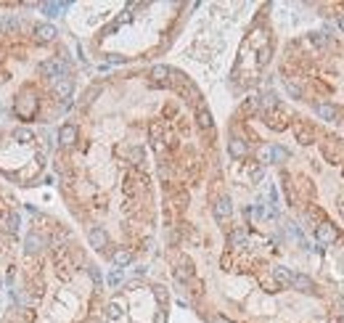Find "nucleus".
<instances>
[{"mask_svg": "<svg viewBox=\"0 0 344 323\" xmlns=\"http://www.w3.org/2000/svg\"><path fill=\"white\" fill-rule=\"evenodd\" d=\"M289 159V151L281 146H273V162H286Z\"/></svg>", "mask_w": 344, "mask_h": 323, "instance_id": "nucleus-28", "label": "nucleus"}, {"mask_svg": "<svg viewBox=\"0 0 344 323\" xmlns=\"http://www.w3.org/2000/svg\"><path fill=\"white\" fill-rule=\"evenodd\" d=\"M273 162V146H262L259 148V165H270Z\"/></svg>", "mask_w": 344, "mask_h": 323, "instance_id": "nucleus-25", "label": "nucleus"}, {"mask_svg": "<svg viewBox=\"0 0 344 323\" xmlns=\"http://www.w3.org/2000/svg\"><path fill=\"white\" fill-rule=\"evenodd\" d=\"M294 133H296V138H299V143H302V146H307V143H313V141H315V130H313V128H307L304 122H296V125H294Z\"/></svg>", "mask_w": 344, "mask_h": 323, "instance_id": "nucleus-15", "label": "nucleus"}, {"mask_svg": "<svg viewBox=\"0 0 344 323\" xmlns=\"http://www.w3.org/2000/svg\"><path fill=\"white\" fill-rule=\"evenodd\" d=\"M34 111H37V98H34V93L21 90V93L16 96V101H14V114L19 119H32Z\"/></svg>", "mask_w": 344, "mask_h": 323, "instance_id": "nucleus-1", "label": "nucleus"}, {"mask_svg": "<svg viewBox=\"0 0 344 323\" xmlns=\"http://www.w3.org/2000/svg\"><path fill=\"white\" fill-rule=\"evenodd\" d=\"M291 270L289 268H283V265H276V268H273V278H276L281 286H291Z\"/></svg>", "mask_w": 344, "mask_h": 323, "instance_id": "nucleus-18", "label": "nucleus"}, {"mask_svg": "<svg viewBox=\"0 0 344 323\" xmlns=\"http://www.w3.org/2000/svg\"><path fill=\"white\" fill-rule=\"evenodd\" d=\"M14 141L16 143H29V141H34V135L27 128H19V130H14Z\"/></svg>", "mask_w": 344, "mask_h": 323, "instance_id": "nucleus-21", "label": "nucleus"}, {"mask_svg": "<svg viewBox=\"0 0 344 323\" xmlns=\"http://www.w3.org/2000/svg\"><path fill=\"white\" fill-rule=\"evenodd\" d=\"M88 241H90V247L98 249V252H103L106 247H109V236H106V230H103L101 225L88 228Z\"/></svg>", "mask_w": 344, "mask_h": 323, "instance_id": "nucleus-5", "label": "nucleus"}, {"mask_svg": "<svg viewBox=\"0 0 344 323\" xmlns=\"http://www.w3.org/2000/svg\"><path fill=\"white\" fill-rule=\"evenodd\" d=\"M32 32H34V40H37V43H53L58 37V29L53 24H45V21H43V24H34Z\"/></svg>", "mask_w": 344, "mask_h": 323, "instance_id": "nucleus-7", "label": "nucleus"}, {"mask_svg": "<svg viewBox=\"0 0 344 323\" xmlns=\"http://www.w3.org/2000/svg\"><path fill=\"white\" fill-rule=\"evenodd\" d=\"M191 275H194L191 260H180V262H177V268H175V278H177V281H188Z\"/></svg>", "mask_w": 344, "mask_h": 323, "instance_id": "nucleus-17", "label": "nucleus"}, {"mask_svg": "<svg viewBox=\"0 0 344 323\" xmlns=\"http://www.w3.org/2000/svg\"><path fill=\"white\" fill-rule=\"evenodd\" d=\"M267 61H270V45H267V48H262V51H259V64L265 66Z\"/></svg>", "mask_w": 344, "mask_h": 323, "instance_id": "nucleus-33", "label": "nucleus"}, {"mask_svg": "<svg viewBox=\"0 0 344 323\" xmlns=\"http://www.w3.org/2000/svg\"><path fill=\"white\" fill-rule=\"evenodd\" d=\"M111 260L117 265V270H122V268H127V265L133 262V252H130V249H117L111 255Z\"/></svg>", "mask_w": 344, "mask_h": 323, "instance_id": "nucleus-16", "label": "nucleus"}, {"mask_svg": "<svg viewBox=\"0 0 344 323\" xmlns=\"http://www.w3.org/2000/svg\"><path fill=\"white\" fill-rule=\"evenodd\" d=\"M246 244V233L244 230H233L231 233V247H244Z\"/></svg>", "mask_w": 344, "mask_h": 323, "instance_id": "nucleus-24", "label": "nucleus"}, {"mask_svg": "<svg viewBox=\"0 0 344 323\" xmlns=\"http://www.w3.org/2000/svg\"><path fill=\"white\" fill-rule=\"evenodd\" d=\"M339 212L344 215V196H341V199H339Z\"/></svg>", "mask_w": 344, "mask_h": 323, "instance_id": "nucleus-36", "label": "nucleus"}, {"mask_svg": "<svg viewBox=\"0 0 344 323\" xmlns=\"http://www.w3.org/2000/svg\"><path fill=\"white\" fill-rule=\"evenodd\" d=\"M339 307H341V318H344V299H339Z\"/></svg>", "mask_w": 344, "mask_h": 323, "instance_id": "nucleus-37", "label": "nucleus"}, {"mask_svg": "<svg viewBox=\"0 0 344 323\" xmlns=\"http://www.w3.org/2000/svg\"><path fill=\"white\" fill-rule=\"evenodd\" d=\"M291 289L302 292V294H315V292H318V286H315V281L310 278V275H304V273H294V275H291Z\"/></svg>", "mask_w": 344, "mask_h": 323, "instance_id": "nucleus-3", "label": "nucleus"}, {"mask_svg": "<svg viewBox=\"0 0 344 323\" xmlns=\"http://www.w3.org/2000/svg\"><path fill=\"white\" fill-rule=\"evenodd\" d=\"M98 93H101V88H98V85H96V88H90L88 93H85V101H82V106H88V103H90L93 98H96Z\"/></svg>", "mask_w": 344, "mask_h": 323, "instance_id": "nucleus-32", "label": "nucleus"}, {"mask_svg": "<svg viewBox=\"0 0 344 323\" xmlns=\"http://www.w3.org/2000/svg\"><path fill=\"white\" fill-rule=\"evenodd\" d=\"M154 297H157L159 299V302H167V289H164V286H154Z\"/></svg>", "mask_w": 344, "mask_h": 323, "instance_id": "nucleus-29", "label": "nucleus"}, {"mask_svg": "<svg viewBox=\"0 0 344 323\" xmlns=\"http://www.w3.org/2000/svg\"><path fill=\"white\" fill-rule=\"evenodd\" d=\"M233 215V204H231V196H220V199L215 201V217L222 223L228 220V217Z\"/></svg>", "mask_w": 344, "mask_h": 323, "instance_id": "nucleus-10", "label": "nucleus"}, {"mask_svg": "<svg viewBox=\"0 0 344 323\" xmlns=\"http://www.w3.org/2000/svg\"><path fill=\"white\" fill-rule=\"evenodd\" d=\"M315 238L320 241V244H331V241L339 238V230H336V225H331L328 220H323L320 225H315Z\"/></svg>", "mask_w": 344, "mask_h": 323, "instance_id": "nucleus-4", "label": "nucleus"}, {"mask_svg": "<svg viewBox=\"0 0 344 323\" xmlns=\"http://www.w3.org/2000/svg\"><path fill=\"white\" fill-rule=\"evenodd\" d=\"M120 281H122V270H114V273L109 275V284H111V286H117Z\"/></svg>", "mask_w": 344, "mask_h": 323, "instance_id": "nucleus-34", "label": "nucleus"}, {"mask_svg": "<svg viewBox=\"0 0 344 323\" xmlns=\"http://www.w3.org/2000/svg\"><path fill=\"white\" fill-rule=\"evenodd\" d=\"M315 114L320 119H328V122H336L339 119V109L331 106V103H315Z\"/></svg>", "mask_w": 344, "mask_h": 323, "instance_id": "nucleus-14", "label": "nucleus"}, {"mask_svg": "<svg viewBox=\"0 0 344 323\" xmlns=\"http://www.w3.org/2000/svg\"><path fill=\"white\" fill-rule=\"evenodd\" d=\"M106 315H109V320L122 318V305H120V302H111V305H109V313H106Z\"/></svg>", "mask_w": 344, "mask_h": 323, "instance_id": "nucleus-27", "label": "nucleus"}, {"mask_svg": "<svg viewBox=\"0 0 344 323\" xmlns=\"http://www.w3.org/2000/svg\"><path fill=\"white\" fill-rule=\"evenodd\" d=\"M16 27H19V19L16 16H11V14L8 16H0V29H3V32H14Z\"/></svg>", "mask_w": 344, "mask_h": 323, "instance_id": "nucleus-20", "label": "nucleus"}, {"mask_svg": "<svg viewBox=\"0 0 344 323\" xmlns=\"http://www.w3.org/2000/svg\"><path fill=\"white\" fill-rule=\"evenodd\" d=\"M228 154L233 159H244L249 154V146H246L244 138H231V141H228Z\"/></svg>", "mask_w": 344, "mask_h": 323, "instance_id": "nucleus-12", "label": "nucleus"}, {"mask_svg": "<svg viewBox=\"0 0 344 323\" xmlns=\"http://www.w3.org/2000/svg\"><path fill=\"white\" fill-rule=\"evenodd\" d=\"M339 29H341V32H344V16H341V19H339Z\"/></svg>", "mask_w": 344, "mask_h": 323, "instance_id": "nucleus-38", "label": "nucleus"}, {"mask_svg": "<svg viewBox=\"0 0 344 323\" xmlns=\"http://www.w3.org/2000/svg\"><path fill=\"white\" fill-rule=\"evenodd\" d=\"M58 143H61L64 148H72L77 143V128L74 125H64V128L58 130Z\"/></svg>", "mask_w": 344, "mask_h": 323, "instance_id": "nucleus-11", "label": "nucleus"}, {"mask_svg": "<svg viewBox=\"0 0 344 323\" xmlns=\"http://www.w3.org/2000/svg\"><path fill=\"white\" fill-rule=\"evenodd\" d=\"M40 8H43L45 16H61V11H66L69 3H43Z\"/></svg>", "mask_w": 344, "mask_h": 323, "instance_id": "nucleus-19", "label": "nucleus"}, {"mask_svg": "<svg viewBox=\"0 0 344 323\" xmlns=\"http://www.w3.org/2000/svg\"><path fill=\"white\" fill-rule=\"evenodd\" d=\"M53 93L58 96V98H69V96H72L74 93V79L72 77H69V74H64V77H58L56 79V83H53Z\"/></svg>", "mask_w": 344, "mask_h": 323, "instance_id": "nucleus-6", "label": "nucleus"}, {"mask_svg": "<svg viewBox=\"0 0 344 323\" xmlns=\"http://www.w3.org/2000/svg\"><path fill=\"white\" fill-rule=\"evenodd\" d=\"M310 43H313V45H318V48H323V45L328 43V37H326L323 32H310Z\"/></svg>", "mask_w": 344, "mask_h": 323, "instance_id": "nucleus-26", "label": "nucleus"}, {"mask_svg": "<svg viewBox=\"0 0 344 323\" xmlns=\"http://www.w3.org/2000/svg\"><path fill=\"white\" fill-rule=\"evenodd\" d=\"M48 244L45 241V236H40V233H29L27 238H24V255H37V252H43V247Z\"/></svg>", "mask_w": 344, "mask_h": 323, "instance_id": "nucleus-8", "label": "nucleus"}, {"mask_svg": "<svg viewBox=\"0 0 344 323\" xmlns=\"http://www.w3.org/2000/svg\"><path fill=\"white\" fill-rule=\"evenodd\" d=\"M254 111H259V96H252L244 103V114H254Z\"/></svg>", "mask_w": 344, "mask_h": 323, "instance_id": "nucleus-23", "label": "nucleus"}, {"mask_svg": "<svg viewBox=\"0 0 344 323\" xmlns=\"http://www.w3.org/2000/svg\"><path fill=\"white\" fill-rule=\"evenodd\" d=\"M88 273H90V278L96 281V284H101V281H103V275H101V270L96 268V265H88Z\"/></svg>", "mask_w": 344, "mask_h": 323, "instance_id": "nucleus-31", "label": "nucleus"}, {"mask_svg": "<svg viewBox=\"0 0 344 323\" xmlns=\"http://www.w3.org/2000/svg\"><path fill=\"white\" fill-rule=\"evenodd\" d=\"M170 74H172V69L164 66V64H159V66L151 69V83H154V85H170Z\"/></svg>", "mask_w": 344, "mask_h": 323, "instance_id": "nucleus-13", "label": "nucleus"}, {"mask_svg": "<svg viewBox=\"0 0 344 323\" xmlns=\"http://www.w3.org/2000/svg\"><path fill=\"white\" fill-rule=\"evenodd\" d=\"M40 74H43V77H48V79H53V83H56L58 77L69 74L66 61H64V59H48V61H43V64H40Z\"/></svg>", "mask_w": 344, "mask_h": 323, "instance_id": "nucleus-2", "label": "nucleus"}, {"mask_svg": "<svg viewBox=\"0 0 344 323\" xmlns=\"http://www.w3.org/2000/svg\"><path fill=\"white\" fill-rule=\"evenodd\" d=\"M19 225H21L19 215H16V212H11V215H8V233H11V236H16V233H19Z\"/></svg>", "mask_w": 344, "mask_h": 323, "instance_id": "nucleus-22", "label": "nucleus"}, {"mask_svg": "<svg viewBox=\"0 0 344 323\" xmlns=\"http://www.w3.org/2000/svg\"><path fill=\"white\" fill-rule=\"evenodd\" d=\"M286 90H289V96L302 98V88H299V85H294V83H289V79H286Z\"/></svg>", "mask_w": 344, "mask_h": 323, "instance_id": "nucleus-30", "label": "nucleus"}, {"mask_svg": "<svg viewBox=\"0 0 344 323\" xmlns=\"http://www.w3.org/2000/svg\"><path fill=\"white\" fill-rule=\"evenodd\" d=\"M209 323H233V320L222 318V315H209Z\"/></svg>", "mask_w": 344, "mask_h": 323, "instance_id": "nucleus-35", "label": "nucleus"}, {"mask_svg": "<svg viewBox=\"0 0 344 323\" xmlns=\"http://www.w3.org/2000/svg\"><path fill=\"white\" fill-rule=\"evenodd\" d=\"M196 122H199L201 130H212V125H215V122H212V111L207 109L204 101L196 103Z\"/></svg>", "mask_w": 344, "mask_h": 323, "instance_id": "nucleus-9", "label": "nucleus"}]
</instances>
